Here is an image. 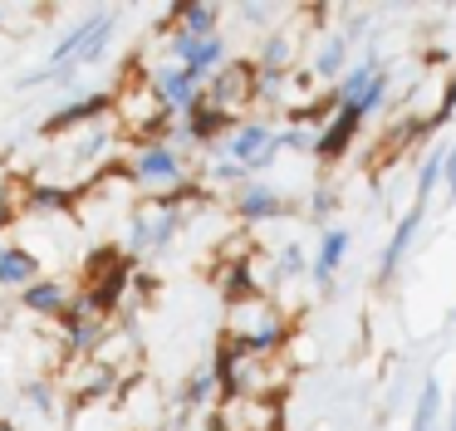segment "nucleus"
Masks as SVG:
<instances>
[{
  "instance_id": "f257e3e1",
  "label": "nucleus",
  "mask_w": 456,
  "mask_h": 431,
  "mask_svg": "<svg viewBox=\"0 0 456 431\" xmlns=\"http://www.w3.org/2000/svg\"><path fill=\"white\" fill-rule=\"evenodd\" d=\"M422 216H427V206H417V211H407L403 221H397V231H393V240H387V250H383V260H378V274H393L397 264H403V255L412 250V235H417V225H422Z\"/></svg>"
},
{
  "instance_id": "f03ea898",
  "label": "nucleus",
  "mask_w": 456,
  "mask_h": 431,
  "mask_svg": "<svg viewBox=\"0 0 456 431\" xmlns=\"http://www.w3.org/2000/svg\"><path fill=\"white\" fill-rule=\"evenodd\" d=\"M133 167H138V176L152 182V186H182V162L167 152V147H148Z\"/></svg>"
},
{
  "instance_id": "7ed1b4c3",
  "label": "nucleus",
  "mask_w": 456,
  "mask_h": 431,
  "mask_svg": "<svg viewBox=\"0 0 456 431\" xmlns=\"http://www.w3.org/2000/svg\"><path fill=\"white\" fill-rule=\"evenodd\" d=\"M197 84L201 78H191L187 69H167V74L158 78V94H162V103L167 108H201V94H197Z\"/></svg>"
},
{
  "instance_id": "20e7f679",
  "label": "nucleus",
  "mask_w": 456,
  "mask_h": 431,
  "mask_svg": "<svg viewBox=\"0 0 456 431\" xmlns=\"http://www.w3.org/2000/svg\"><path fill=\"white\" fill-rule=\"evenodd\" d=\"M103 108H113V94H89V98H79V103H69V108H60V113L50 118V123L40 127V133H64V127H74V123H89V118H99Z\"/></svg>"
},
{
  "instance_id": "39448f33",
  "label": "nucleus",
  "mask_w": 456,
  "mask_h": 431,
  "mask_svg": "<svg viewBox=\"0 0 456 431\" xmlns=\"http://www.w3.org/2000/svg\"><path fill=\"white\" fill-rule=\"evenodd\" d=\"M358 123H363V113H358V108H338L334 123H329V133L319 137V157H338V152H344V142L358 133Z\"/></svg>"
},
{
  "instance_id": "423d86ee",
  "label": "nucleus",
  "mask_w": 456,
  "mask_h": 431,
  "mask_svg": "<svg viewBox=\"0 0 456 431\" xmlns=\"http://www.w3.org/2000/svg\"><path fill=\"white\" fill-rule=\"evenodd\" d=\"M436 421H442V382L427 378L412 407V431H436Z\"/></svg>"
},
{
  "instance_id": "0eeeda50",
  "label": "nucleus",
  "mask_w": 456,
  "mask_h": 431,
  "mask_svg": "<svg viewBox=\"0 0 456 431\" xmlns=\"http://www.w3.org/2000/svg\"><path fill=\"white\" fill-rule=\"evenodd\" d=\"M270 142H275V137H270V127H260V123H246L236 137H226V152L236 157V162H250V157H260Z\"/></svg>"
},
{
  "instance_id": "6e6552de",
  "label": "nucleus",
  "mask_w": 456,
  "mask_h": 431,
  "mask_svg": "<svg viewBox=\"0 0 456 431\" xmlns=\"http://www.w3.org/2000/svg\"><path fill=\"white\" fill-rule=\"evenodd\" d=\"M344 250H348V231H329L324 240H319V255H314V280H319V284L334 280V270H338V260H344Z\"/></svg>"
},
{
  "instance_id": "1a4fd4ad",
  "label": "nucleus",
  "mask_w": 456,
  "mask_h": 431,
  "mask_svg": "<svg viewBox=\"0 0 456 431\" xmlns=\"http://www.w3.org/2000/svg\"><path fill=\"white\" fill-rule=\"evenodd\" d=\"M35 280V255L15 250V245H0V284H30Z\"/></svg>"
},
{
  "instance_id": "9d476101",
  "label": "nucleus",
  "mask_w": 456,
  "mask_h": 431,
  "mask_svg": "<svg viewBox=\"0 0 456 431\" xmlns=\"http://www.w3.org/2000/svg\"><path fill=\"white\" fill-rule=\"evenodd\" d=\"M226 123H231V118H226V108H211V103H201V108H191V113H187V133L197 137V142L216 137Z\"/></svg>"
},
{
  "instance_id": "9b49d317",
  "label": "nucleus",
  "mask_w": 456,
  "mask_h": 431,
  "mask_svg": "<svg viewBox=\"0 0 456 431\" xmlns=\"http://www.w3.org/2000/svg\"><path fill=\"white\" fill-rule=\"evenodd\" d=\"M20 304H25V309H35V313H60L64 309V289H60V284H50V280H45V284H25Z\"/></svg>"
},
{
  "instance_id": "f8f14e48",
  "label": "nucleus",
  "mask_w": 456,
  "mask_h": 431,
  "mask_svg": "<svg viewBox=\"0 0 456 431\" xmlns=\"http://www.w3.org/2000/svg\"><path fill=\"white\" fill-rule=\"evenodd\" d=\"M182 10V35L211 39L216 35V5H177Z\"/></svg>"
},
{
  "instance_id": "ddd939ff",
  "label": "nucleus",
  "mask_w": 456,
  "mask_h": 431,
  "mask_svg": "<svg viewBox=\"0 0 456 431\" xmlns=\"http://www.w3.org/2000/svg\"><path fill=\"white\" fill-rule=\"evenodd\" d=\"M280 211H285V201H280L275 191H265V186L240 196V216H246V221H265V216H280Z\"/></svg>"
},
{
  "instance_id": "4468645a",
  "label": "nucleus",
  "mask_w": 456,
  "mask_h": 431,
  "mask_svg": "<svg viewBox=\"0 0 456 431\" xmlns=\"http://www.w3.org/2000/svg\"><path fill=\"white\" fill-rule=\"evenodd\" d=\"M442 167H446V152H432L422 167V176H417V206H427V196H432V186L442 182Z\"/></svg>"
},
{
  "instance_id": "2eb2a0df",
  "label": "nucleus",
  "mask_w": 456,
  "mask_h": 431,
  "mask_svg": "<svg viewBox=\"0 0 456 431\" xmlns=\"http://www.w3.org/2000/svg\"><path fill=\"white\" fill-rule=\"evenodd\" d=\"M30 206L35 211H64L69 191H54V186H30Z\"/></svg>"
},
{
  "instance_id": "dca6fc26",
  "label": "nucleus",
  "mask_w": 456,
  "mask_h": 431,
  "mask_svg": "<svg viewBox=\"0 0 456 431\" xmlns=\"http://www.w3.org/2000/svg\"><path fill=\"white\" fill-rule=\"evenodd\" d=\"M344 49H348L344 39H329V45H324V54H319V64H314V69H319V74H338V69H344Z\"/></svg>"
},
{
  "instance_id": "f3484780",
  "label": "nucleus",
  "mask_w": 456,
  "mask_h": 431,
  "mask_svg": "<svg viewBox=\"0 0 456 431\" xmlns=\"http://www.w3.org/2000/svg\"><path fill=\"white\" fill-rule=\"evenodd\" d=\"M226 294H231V299H250V294H256V284H250V270H246V264H236V270L226 274Z\"/></svg>"
},
{
  "instance_id": "a211bd4d",
  "label": "nucleus",
  "mask_w": 456,
  "mask_h": 431,
  "mask_svg": "<svg viewBox=\"0 0 456 431\" xmlns=\"http://www.w3.org/2000/svg\"><path fill=\"white\" fill-rule=\"evenodd\" d=\"M383 98H387V78H383V74H378V78H373V84H368V88H363V98H358V103H354V108H358V113H363V118H368V113H373V108H378V103H383Z\"/></svg>"
},
{
  "instance_id": "6ab92c4d",
  "label": "nucleus",
  "mask_w": 456,
  "mask_h": 431,
  "mask_svg": "<svg viewBox=\"0 0 456 431\" xmlns=\"http://www.w3.org/2000/svg\"><path fill=\"white\" fill-rule=\"evenodd\" d=\"M260 59H265V74H280V64L289 59V39H270Z\"/></svg>"
},
{
  "instance_id": "aec40b11",
  "label": "nucleus",
  "mask_w": 456,
  "mask_h": 431,
  "mask_svg": "<svg viewBox=\"0 0 456 431\" xmlns=\"http://www.w3.org/2000/svg\"><path fill=\"white\" fill-rule=\"evenodd\" d=\"M103 142H109V133H103V127H99V133H89V137H84V142L79 147H74V162H89V157L94 152H99V147Z\"/></svg>"
},
{
  "instance_id": "412c9836",
  "label": "nucleus",
  "mask_w": 456,
  "mask_h": 431,
  "mask_svg": "<svg viewBox=\"0 0 456 431\" xmlns=\"http://www.w3.org/2000/svg\"><path fill=\"white\" fill-rule=\"evenodd\" d=\"M456 113V74H452V84H446V98H442V108H436V118H432V127H442L446 118Z\"/></svg>"
},
{
  "instance_id": "4be33fe9",
  "label": "nucleus",
  "mask_w": 456,
  "mask_h": 431,
  "mask_svg": "<svg viewBox=\"0 0 456 431\" xmlns=\"http://www.w3.org/2000/svg\"><path fill=\"white\" fill-rule=\"evenodd\" d=\"M25 397H30V407H40V411L54 407V402H50V387H45V382H30V387H25Z\"/></svg>"
},
{
  "instance_id": "5701e85b",
  "label": "nucleus",
  "mask_w": 456,
  "mask_h": 431,
  "mask_svg": "<svg viewBox=\"0 0 456 431\" xmlns=\"http://www.w3.org/2000/svg\"><path fill=\"white\" fill-rule=\"evenodd\" d=\"M442 176H446V186H452V196H456V142L446 147V167H442Z\"/></svg>"
},
{
  "instance_id": "b1692460",
  "label": "nucleus",
  "mask_w": 456,
  "mask_h": 431,
  "mask_svg": "<svg viewBox=\"0 0 456 431\" xmlns=\"http://www.w3.org/2000/svg\"><path fill=\"white\" fill-rule=\"evenodd\" d=\"M299 264H305V255H299V250H295V245H289V250H285V255H280V270H285V274H295V270H299Z\"/></svg>"
},
{
  "instance_id": "393cba45",
  "label": "nucleus",
  "mask_w": 456,
  "mask_h": 431,
  "mask_svg": "<svg viewBox=\"0 0 456 431\" xmlns=\"http://www.w3.org/2000/svg\"><path fill=\"white\" fill-rule=\"evenodd\" d=\"M216 176H221V182H236V176H246V167H231L226 162V167H216Z\"/></svg>"
},
{
  "instance_id": "a878e982",
  "label": "nucleus",
  "mask_w": 456,
  "mask_h": 431,
  "mask_svg": "<svg viewBox=\"0 0 456 431\" xmlns=\"http://www.w3.org/2000/svg\"><path fill=\"white\" fill-rule=\"evenodd\" d=\"M324 211H334V196L319 191V196H314V216H324Z\"/></svg>"
},
{
  "instance_id": "bb28decb",
  "label": "nucleus",
  "mask_w": 456,
  "mask_h": 431,
  "mask_svg": "<svg viewBox=\"0 0 456 431\" xmlns=\"http://www.w3.org/2000/svg\"><path fill=\"white\" fill-rule=\"evenodd\" d=\"M0 431H15V427H11V421H0Z\"/></svg>"
},
{
  "instance_id": "cd10ccee",
  "label": "nucleus",
  "mask_w": 456,
  "mask_h": 431,
  "mask_svg": "<svg viewBox=\"0 0 456 431\" xmlns=\"http://www.w3.org/2000/svg\"><path fill=\"white\" fill-rule=\"evenodd\" d=\"M446 431H456V411H452V427H446Z\"/></svg>"
},
{
  "instance_id": "c85d7f7f",
  "label": "nucleus",
  "mask_w": 456,
  "mask_h": 431,
  "mask_svg": "<svg viewBox=\"0 0 456 431\" xmlns=\"http://www.w3.org/2000/svg\"><path fill=\"white\" fill-rule=\"evenodd\" d=\"M452 319H456V313H452Z\"/></svg>"
}]
</instances>
